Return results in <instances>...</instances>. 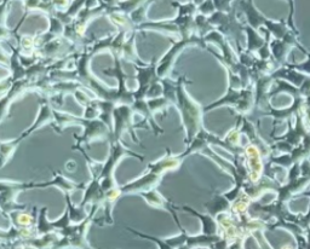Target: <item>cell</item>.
<instances>
[{
    "label": "cell",
    "instance_id": "obj_1",
    "mask_svg": "<svg viewBox=\"0 0 310 249\" xmlns=\"http://www.w3.org/2000/svg\"><path fill=\"white\" fill-rule=\"evenodd\" d=\"M283 249H290V248H283Z\"/></svg>",
    "mask_w": 310,
    "mask_h": 249
}]
</instances>
